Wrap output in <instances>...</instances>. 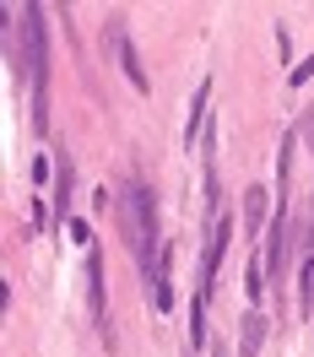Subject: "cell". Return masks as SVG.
Returning a JSON list of instances; mask_svg holds the SVG:
<instances>
[{"instance_id":"obj_1","label":"cell","mask_w":314,"mask_h":357,"mask_svg":"<svg viewBox=\"0 0 314 357\" xmlns=\"http://www.w3.org/2000/svg\"><path fill=\"white\" fill-rule=\"evenodd\" d=\"M119 227H125L135 260H141V276H147L152 303L168 309L174 292H168V266H163V249H157V201H152V190H147L141 178H130V184L119 190Z\"/></svg>"},{"instance_id":"obj_2","label":"cell","mask_w":314,"mask_h":357,"mask_svg":"<svg viewBox=\"0 0 314 357\" xmlns=\"http://www.w3.org/2000/svg\"><path fill=\"white\" fill-rule=\"evenodd\" d=\"M17 38H22V44L11 49V54H17V66H22V76L27 82H38V92H44V76H49V44H44V11H38V6H27L22 11V22H17Z\"/></svg>"},{"instance_id":"obj_3","label":"cell","mask_w":314,"mask_h":357,"mask_svg":"<svg viewBox=\"0 0 314 357\" xmlns=\"http://www.w3.org/2000/svg\"><path fill=\"white\" fill-rule=\"evenodd\" d=\"M87 303H92V325L103 341H114V325H109V292H103V255L98 244H87Z\"/></svg>"},{"instance_id":"obj_4","label":"cell","mask_w":314,"mask_h":357,"mask_svg":"<svg viewBox=\"0 0 314 357\" xmlns=\"http://www.w3.org/2000/svg\"><path fill=\"white\" fill-rule=\"evenodd\" d=\"M227 233H233V217H211V233H206V255H201V292L211 298V282L223 271V255H227Z\"/></svg>"},{"instance_id":"obj_5","label":"cell","mask_w":314,"mask_h":357,"mask_svg":"<svg viewBox=\"0 0 314 357\" xmlns=\"http://www.w3.org/2000/svg\"><path fill=\"white\" fill-rule=\"evenodd\" d=\"M103 38H109V54L119 60V70L130 76V87H135V92H147V87H152V82H147V70L135 66V44H130V33H125L119 22H109V33H103Z\"/></svg>"},{"instance_id":"obj_6","label":"cell","mask_w":314,"mask_h":357,"mask_svg":"<svg viewBox=\"0 0 314 357\" xmlns=\"http://www.w3.org/2000/svg\"><path fill=\"white\" fill-rule=\"evenodd\" d=\"M239 325H244V331H239V357H255L260 347H266V325H271V319H266L260 309H249Z\"/></svg>"},{"instance_id":"obj_7","label":"cell","mask_w":314,"mask_h":357,"mask_svg":"<svg viewBox=\"0 0 314 357\" xmlns=\"http://www.w3.org/2000/svg\"><path fill=\"white\" fill-rule=\"evenodd\" d=\"M244 233H249V244L266 233V190H260V184L244 190Z\"/></svg>"},{"instance_id":"obj_8","label":"cell","mask_w":314,"mask_h":357,"mask_svg":"<svg viewBox=\"0 0 314 357\" xmlns=\"http://www.w3.org/2000/svg\"><path fill=\"white\" fill-rule=\"evenodd\" d=\"M298 298H304V314H314V217L309 238H304V266H298Z\"/></svg>"},{"instance_id":"obj_9","label":"cell","mask_w":314,"mask_h":357,"mask_svg":"<svg viewBox=\"0 0 314 357\" xmlns=\"http://www.w3.org/2000/svg\"><path fill=\"white\" fill-rule=\"evenodd\" d=\"M271 287V266L260 260V255H249V266H244V292H249V303H260Z\"/></svg>"},{"instance_id":"obj_10","label":"cell","mask_w":314,"mask_h":357,"mask_svg":"<svg viewBox=\"0 0 314 357\" xmlns=\"http://www.w3.org/2000/svg\"><path fill=\"white\" fill-rule=\"evenodd\" d=\"M206 103H211V87H195V103H190V130H184V146H201V130H206Z\"/></svg>"},{"instance_id":"obj_11","label":"cell","mask_w":314,"mask_h":357,"mask_svg":"<svg viewBox=\"0 0 314 357\" xmlns=\"http://www.w3.org/2000/svg\"><path fill=\"white\" fill-rule=\"evenodd\" d=\"M190 347L195 352L206 347V292H195V303H190Z\"/></svg>"},{"instance_id":"obj_12","label":"cell","mask_w":314,"mask_h":357,"mask_svg":"<svg viewBox=\"0 0 314 357\" xmlns=\"http://www.w3.org/2000/svg\"><path fill=\"white\" fill-rule=\"evenodd\" d=\"M54 211H70V168L60 162V178H54Z\"/></svg>"},{"instance_id":"obj_13","label":"cell","mask_w":314,"mask_h":357,"mask_svg":"<svg viewBox=\"0 0 314 357\" xmlns=\"http://www.w3.org/2000/svg\"><path fill=\"white\" fill-rule=\"evenodd\" d=\"M314 76V60H304V66H292V87H298V82H309Z\"/></svg>"},{"instance_id":"obj_14","label":"cell","mask_w":314,"mask_h":357,"mask_svg":"<svg viewBox=\"0 0 314 357\" xmlns=\"http://www.w3.org/2000/svg\"><path fill=\"white\" fill-rule=\"evenodd\" d=\"M304 130H309V146H314V109H309V119H304Z\"/></svg>"},{"instance_id":"obj_15","label":"cell","mask_w":314,"mask_h":357,"mask_svg":"<svg viewBox=\"0 0 314 357\" xmlns=\"http://www.w3.org/2000/svg\"><path fill=\"white\" fill-rule=\"evenodd\" d=\"M211 357H227V347H211Z\"/></svg>"}]
</instances>
